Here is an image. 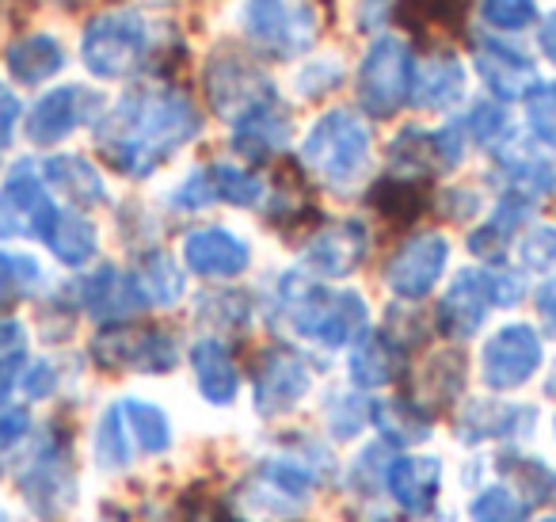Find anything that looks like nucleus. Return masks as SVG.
I'll list each match as a JSON object with an SVG mask.
<instances>
[{"instance_id": "1", "label": "nucleus", "mask_w": 556, "mask_h": 522, "mask_svg": "<svg viewBox=\"0 0 556 522\" xmlns=\"http://www.w3.org/2000/svg\"><path fill=\"white\" fill-rule=\"evenodd\" d=\"M202 119L194 103L176 88H138L123 96L96 126V149L111 169L123 176H149L168 157H176L194 134Z\"/></svg>"}, {"instance_id": "2", "label": "nucleus", "mask_w": 556, "mask_h": 522, "mask_svg": "<svg viewBox=\"0 0 556 522\" xmlns=\"http://www.w3.org/2000/svg\"><path fill=\"white\" fill-rule=\"evenodd\" d=\"M278 298L290 324L305 339H317L325 347L351 344L366 328V301L355 290H328V286L287 275L278 283Z\"/></svg>"}, {"instance_id": "3", "label": "nucleus", "mask_w": 556, "mask_h": 522, "mask_svg": "<svg viewBox=\"0 0 556 522\" xmlns=\"http://www.w3.org/2000/svg\"><path fill=\"white\" fill-rule=\"evenodd\" d=\"M302 161L328 187H351L370 164V126L355 111H325L302 141Z\"/></svg>"}, {"instance_id": "4", "label": "nucleus", "mask_w": 556, "mask_h": 522, "mask_svg": "<svg viewBox=\"0 0 556 522\" xmlns=\"http://www.w3.org/2000/svg\"><path fill=\"white\" fill-rule=\"evenodd\" d=\"M202 80H206L210 108L222 119H229V123H244L248 115L278 103V92L267 73H263L252 58H244L232 47H222L210 54Z\"/></svg>"}, {"instance_id": "5", "label": "nucleus", "mask_w": 556, "mask_h": 522, "mask_svg": "<svg viewBox=\"0 0 556 522\" xmlns=\"http://www.w3.org/2000/svg\"><path fill=\"white\" fill-rule=\"evenodd\" d=\"M522 298V283L507 271L469 268L450 283V290L439 301V328L450 339H469L484 324L492 306H515Z\"/></svg>"}, {"instance_id": "6", "label": "nucleus", "mask_w": 556, "mask_h": 522, "mask_svg": "<svg viewBox=\"0 0 556 522\" xmlns=\"http://www.w3.org/2000/svg\"><path fill=\"white\" fill-rule=\"evenodd\" d=\"M80 58H85L88 73L100 80H118L141 70L149 58V27L138 12H108L96 16L85 27L80 39Z\"/></svg>"}, {"instance_id": "7", "label": "nucleus", "mask_w": 556, "mask_h": 522, "mask_svg": "<svg viewBox=\"0 0 556 522\" xmlns=\"http://www.w3.org/2000/svg\"><path fill=\"white\" fill-rule=\"evenodd\" d=\"M244 32L275 58H294L320 39V20L313 0H248Z\"/></svg>"}, {"instance_id": "8", "label": "nucleus", "mask_w": 556, "mask_h": 522, "mask_svg": "<svg viewBox=\"0 0 556 522\" xmlns=\"http://www.w3.org/2000/svg\"><path fill=\"white\" fill-rule=\"evenodd\" d=\"M96 366L123 374V370H141V374H168L179 362V347L168 332L141 328V324H108L92 339Z\"/></svg>"}, {"instance_id": "9", "label": "nucleus", "mask_w": 556, "mask_h": 522, "mask_svg": "<svg viewBox=\"0 0 556 522\" xmlns=\"http://www.w3.org/2000/svg\"><path fill=\"white\" fill-rule=\"evenodd\" d=\"M412 50L401 39L386 35L366 50L358 65V100L374 119H389L401 111L404 100H412Z\"/></svg>"}, {"instance_id": "10", "label": "nucleus", "mask_w": 556, "mask_h": 522, "mask_svg": "<svg viewBox=\"0 0 556 522\" xmlns=\"http://www.w3.org/2000/svg\"><path fill=\"white\" fill-rule=\"evenodd\" d=\"M58 214L54 199L47 195V187L31 176L27 169H16L4 187H0V237H50Z\"/></svg>"}, {"instance_id": "11", "label": "nucleus", "mask_w": 556, "mask_h": 522, "mask_svg": "<svg viewBox=\"0 0 556 522\" xmlns=\"http://www.w3.org/2000/svg\"><path fill=\"white\" fill-rule=\"evenodd\" d=\"M450 260V245L442 233H419V237L404 240L396 248V256L386 268V286L396 294V298L419 301L431 294V286L442 278Z\"/></svg>"}, {"instance_id": "12", "label": "nucleus", "mask_w": 556, "mask_h": 522, "mask_svg": "<svg viewBox=\"0 0 556 522\" xmlns=\"http://www.w3.org/2000/svg\"><path fill=\"white\" fill-rule=\"evenodd\" d=\"M484 382L492 389H518L541 366V339L530 324H507L484 344Z\"/></svg>"}, {"instance_id": "13", "label": "nucleus", "mask_w": 556, "mask_h": 522, "mask_svg": "<svg viewBox=\"0 0 556 522\" xmlns=\"http://www.w3.org/2000/svg\"><path fill=\"white\" fill-rule=\"evenodd\" d=\"M96 111H100V96L88 92V88H80V85L54 88V92L42 96L31 108V115H27V138H31L35 146H54L65 134L77 130L80 123L96 119Z\"/></svg>"}, {"instance_id": "14", "label": "nucleus", "mask_w": 556, "mask_h": 522, "mask_svg": "<svg viewBox=\"0 0 556 522\" xmlns=\"http://www.w3.org/2000/svg\"><path fill=\"white\" fill-rule=\"evenodd\" d=\"M263 199V179L252 172H240L232 164H214V169H202L172 195L179 210H199L210 202H232V207H255Z\"/></svg>"}, {"instance_id": "15", "label": "nucleus", "mask_w": 556, "mask_h": 522, "mask_svg": "<svg viewBox=\"0 0 556 522\" xmlns=\"http://www.w3.org/2000/svg\"><path fill=\"white\" fill-rule=\"evenodd\" d=\"M313 377L309 366L302 362V355L287 351V347H278L263 359L260 374H255V408L263 415H278V412H290L298 400L309 393Z\"/></svg>"}, {"instance_id": "16", "label": "nucleus", "mask_w": 556, "mask_h": 522, "mask_svg": "<svg viewBox=\"0 0 556 522\" xmlns=\"http://www.w3.org/2000/svg\"><path fill=\"white\" fill-rule=\"evenodd\" d=\"M366 248H370V233L363 222H340L332 229H320L317 237L305 245L302 263L305 271L320 278H343L363 263Z\"/></svg>"}, {"instance_id": "17", "label": "nucleus", "mask_w": 556, "mask_h": 522, "mask_svg": "<svg viewBox=\"0 0 556 522\" xmlns=\"http://www.w3.org/2000/svg\"><path fill=\"white\" fill-rule=\"evenodd\" d=\"M184 263L202 278H237L248 271L252 252L248 245L229 229H194L184 240Z\"/></svg>"}, {"instance_id": "18", "label": "nucleus", "mask_w": 556, "mask_h": 522, "mask_svg": "<svg viewBox=\"0 0 556 522\" xmlns=\"http://www.w3.org/2000/svg\"><path fill=\"white\" fill-rule=\"evenodd\" d=\"M477 70L500 100H522L538 88L533 62L507 42H477Z\"/></svg>"}, {"instance_id": "19", "label": "nucleus", "mask_w": 556, "mask_h": 522, "mask_svg": "<svg viewBox=\"0 0 556 522\" xmlns=\"http://www.w3.org/2000/svg\"><path fill=\"white\" fill-rule=\"evenodd\" d=\"M80 301L85 309L103 324H123L130 313H138L146 301H141L138 286H134V275H123L115 268H100L96 275H88L80 283Z\"/></svg>"}, {"instance_id": "20", "label": "nucleus", "mask_w": 556, "mask_h": 522, "mask_svg": "<svg viewBox=\"0 0 556 522\" xmlns=\"http://www.w3.org/2000/svg\"><path fill=\"white\" fill-rule=\"evenodd\" d=\"M294 134V119L282 103H270V108L248 115L244 123H237V134H232V146H237L240 157L248 161H267V157L282 153V146Z\"/></svg>"}, {"instance_id": "21", "label": "nucleus", "mask_w": 556, "mask_h": 522, "mask_svg": "<svg viewBox=\"0 0 556 522\" xmlns=\"http://www.w3.org/2000/svg\"><path fill=\"white\" fill-rule=\"evenodd\" d=\"M442 481V465L434 458H396L389 465V492H393L396 507L408 514H427L434 507Z\"/></svg>"}, {"instance_id": "22", "label": "nucleus", "mask_w": 556, "mask_h": 522, "mask_svg": "<svg viewBox=\"0 0 556 522\" xmlns=\"http://www.w3.org/2000/svg\"><path fill=\"white\" fill-rule=\"evenodd\" d=\"M465 92V70L457 58L450 54H431L424 65L412 70V103L427 111L454 108Z\"/></svg>"}, {"instance_id": "23", "label": "nucleus", "mask_w": 556, "mask_h": 522, "mask_svg": "<svg viewBox=\"0 0 556 522\" xmlns=\"http://www.w3.org/2000/svg\"><path fill=\"white\" fill-rule=\"evenodd\" d=\"M191 370H194V382H199L202 397L210 405H232L240 393V374H237V362H232L229 347L222 339H199L191 347Z\"/></svg>"}, {"instance_id": "24", "label": "nucleus", "mask_w": 556, "mask_h": 522, "mask_svg": "<svg viewBox=\"0 0 556 522\" xmlns=\"http://www.w3.org/2000/svg\"><path fill=\"white\" fill-rule=\"evenodd\" d=\"M4 65L20 85H42L65 70V50L54 35H24L9 47Z\"/></svg>"}, {"instance_id": "25", "label": "nucleus", "mask_w": 556, "mask_h": 522, "mask_svg": "<svg viewBox=\"0 0 556 522\" xmlns=\"http://www.w3.org/2000/svg\"><path fill=\"white\" fill-rule=\"evenodd\" d=\"M401 362H404L401 347L386 332H366L355 351H351V377L363 389H381V385H389L401 374Z\"/></svg>"}, {"instance_id": "26", "label": "nucleus", "mask_w": 556, "mask_h": 522, "mask_svg": "<svg viewBox=\"0 0 556 522\" xmlns=\"http://www.w3.org/2000/svg\"><path fill=\"white\" fill-rule=\"evenodd\" d=\"M500 164L510 179V191L522 195V199H538V195L556 191V164L530 153L526 146H500Z\"/></svg>"}, {"instance_id": "27", "label": "nucleus", "mask_w": 556, "mask_h": 522, "mask_svg": "<svg viewBox=\"0 0 556 522\" xmlns=\"http://www.w3.org/2000/svg\"><path fill=\"white\" fill-rule=\"evenodd\" d=\"M370 207L378 210L381 217H389V222L408 225L427 210V187L419 176H386L374 184Z\"/></svg>"}, {"instance_id": "28", "label": "nucleus", "mask_w": 556, "mask_h": 522, "mask_svg": "<svg viewBox=\"0 0 556 522\" xmlns=\"http://www.w3.org/2000/svg\"><path fill=\"white\" fill-rule=\"evenodd\" d=\"M42 172H47L50 184H54L58 191H65V199H73L77 207H96V202L108 199L100 172H96L85 157H50V161L42 164Z\"/></svg>"}, {"instance_id": "29", "label": "nucleus", "mask_w": 556, "mask_h": 522, "mask_svg": "<svg viewBox=\"0 0 556 522\" xmlns=\"http://www.w3.org/2000/svg\"><path fill=\"white\" fill-rule=\"evenodd\" d=\"M526 214H530V199H522V195H507V199L495 207L492 222L480 225V229L469 237V252L484 256V260H500V256L507 252L515 229L526 222Z\"/></svg>"}, {"instance_id": "30", "label": "nucleus", "mask_w": 556, "mask_h": 522, "mask_svg": "<svg viewBox=\"0 0 556 522\" xmlns=\"http://www.w3.org/2000/svg\"><path fill=\"white\" fill-rule=\"evenodd\" d=\"M465 385V355L462 351H442L427 362L424 382H419V397L412 405H419L427 412L431 405H450Z\"/></svg>"}, {"instance_id": "31", "label": "nucleus", "mask_w": 556, "mask_h": 522, "mask_svg": "<svg viewBox=\"0 0 556 522\" xmlns=\"http://www.w3.org/2000/svg\"><path fill=\"white\" fill-rule=\"evenodd\" d=\"M47 245L62 263L80 268V263H88L96 256V225L88 222V217L62 210V214H58V222H54V229H50Z\"/></svg>"}, {"instance_id": "32", "label": "nucleus", "mask_w": 556, "mask_h": 522, "mask_svg": "<svg viewBox=\"0 0 556 522\" xmlns=\"http://www.w3.org/2000/svg\"><path fill=\"white\" fill-rule=\"evenodd\" d=\"M134 286H138L146 306H172L184 294V275L164 252H149L141 268L134 271Z\"/></svg>"}, {"instance_id": "33", "label": "nucleus", "mask_w": 556, "mask_h": 522, "mask_svg": "<svg viewBox=\"0 0 556 522\" xmlns=\"http://www.w3.org/2000/svg\"><path fill=\"white\" fill-rule=\"evenodd\" d=\"M118 412H123V423L134 435V443L146 453H164L172 446V423L156 405H146V400H118Z\"/></svg>"}, {"instance_id": "34", "label": "nucleus", "mask_w": 556, "mask_h": 522, "mask_svg": "<svg viewBox=\"0 0 556 522\" xmlns=\"http://www.w3.org/2000/svg\"><path fill=\"white\" fill-rule=\"evenodd\" d=\"M370 420L393 443H424L431 435V415L419 405H412V400H386V405L374 408Z\"/></svg>"}, {"instance_id": "35", "label": "nucleus", "mask_w": 556, "mask_h": 522, "mask_svg": "<svg viewBox=\"0 0 556 522\" xmlns=\"http://www.w3.org/2000/svg\"><path fill=\"white\" fill-rule=\"evenodd\" d=\"M465 16V0H404L401 20L408 27H434V32H454Z\"/></svg>"}, {"instance_id": "36", "label": "nucleus", "mask_w": 556, "mask_h": 522, "mask_svg": "<svg viewBox=\"0 0 556 522\" xmlns=\"http://www.w3.org/2000/svg\"><path fill=\"white\" fill-rule=\"evenodd\" d=\"M92 446H96V461H100L103 469H123L126 461H130V443H126V423H123L118 405L103 412Z\"/></svg>"}, {"instance_id": "37", "label": "nucleus", "mask_w": 556, "mask_h": 522, "mask_svg": "<svg viewBox=\"0 0 556 522\" xmlns=\"http://www.w3.org/2000/svg\"><path fill=\"white\" fill-rule=\"evenodd\" d=\"M530 507L510 488H484L472 499V519L477 522H526Z\"/></svg>"}, {"instance_id": "38", "label": "nucleus", "mask_w": 556, "mask_h": 522, "mask_svg": "<svg viewBox=\"0 0 556 522\" xmlns=\"http://www.w3.org/2000/svg\"><path fill=\"white\" fill-rule=\"evenodd\" d=\"M39 283V263L31 256L16 252H0V306L4 301H16L20 294H27Z\"/></svg>"}, {"instance_id": "39", "label": "nucleus", "mask_w": 556, "mask_h": 522, "mask_svg": "<svg viewBox=\"0 0 556 522\" xmlns=\"http://www.w3.org/2000/svg\"><path fill=\"white\" fill-rule=\"evenodd\" d=\"M480 16L500 32H522L538 20V4L533 0H480Z\"/></svg>"}, {"instance_id": "40", "label": "nucleus", "mask_w": 556, "mask_h": 522, "mask_svg": "<svg viewBox=\"0 0 556 522\" xmlns=\"http://www.w3.org/2000/svg\"><path fill=\"white\" fill-rule=\"evenodd\" d=\"M518 420V412H510V408L503 405H477L469 415H465L462 423V435L469 438V443H480V438H495V435H507L510 423Z\"/></svg>"}, {"instance_id": "41", "label": "nucleus", "mask_w": 556, "mask_h": 522, "mask_svg": "<svg viewBox=\"0 0 556 522\" xmlns=\"http://www.w3.org/2000/svg\"><path fill=\"white\" fill-rule=\"evenodd\" d=\"M526 123L541 141L556 146V85H538L526 96Z\"/></svg>"}, {"instance_id": "42", "label": "nucleus", "mask_w": 556, "mask_h": 522, "mask_svg": "<svg viewBox=\"0 0 556 522\" xmlns=\"http://www.w3.org/2000/svg\"><path fill=\"white\" fill-rule=\"evenodd\" d=\"M370 415H374V408L363 405L358 397H340V400H332L328 423H332L336 438H351V435H358V431H363V423L370 420Z\"/></svg>"}, {"instance_id": "43", "label": "nucleus", "mask_w": 556, "mask_h": 522, "mask_svg": "<svg viewBox=\"0 0 556 522\" xmlns=\"http://www.w3.org/2000/svg\"><path fill=\"white\" fill-rule=\"evenodd\" d=\"M469 134L477 141H484V146H495V141H503V130H507V115H503V108H492V103H480L477 111L469 115Z\"/></svg>"}, {"instance_id": "44", "label": "nucleus", "mask_w": 556, "mask_h": 522, "mask_svg": "<svg viewBox=\"0 0 556 522\" xmlns=\"http://www.w3.org/2000/svg\"><path fill=\"white\" fill-rule=\"evenodd\" d=\"M522 263L526 268H548V263H556V229H533L522 240Z\"/></svg>"}, {"instance_id": "45", "label": "nucleus", "mask_w": 556, "mask_h": 522, "mask_svg": "<svg viewBox=\"0 0 556 522\" xmlns=\"http://www.w3.org/2000/svg\"><path fill=\"white\" fill-rule=\"evenodd\" d=\"M27 427H31V415H27L24 408H12V412L0 415V450L16 446L20 438L27 435Z\"/></svg>"}, {"instance_id": "46", "label": "nucleus", "mask_w": 556, "mask_h": 522, "mask_svg": "<svg viewBox=\"0 0 556 522\" xmlns=\"http://www.w3.org/2000/svg\"><path fill=\"white\" fill-rule=\"evenodd\" d=\"M442 202H450V207H442V210H446V217H454V222L472 217V214H477V207H480V199L472 191H446V195H442Z\"/></svg>"}, {"instance_id": "47", "label": "nucleus", "mask_w": 556, "mask_h": 522, "mask_svg": "<svg viewBox=\"0 0 556 522\" xmlns=\"http://www.w3.org/2000/svg\"><path fill=\"white\" fill-rule=\"evenodd\" d=\"M16 119H20V100L12 92H4V88H0V149H4L12 141Z\"/></svg>"}, {"instance_id": "48", "label": "nucleus", "mask_w": 556, "mask_h": 522, "mask_svg": "<svg viewBox=\"0 0 556 522\" xmlns=\"http://www.w3.org/2000/svg\"><path fill=\"white\" fill-rule=\"evenodd\" d=\"M54 366H50V362H35L31 366V374L24 377V389L31 393V397H47L50 389H54Z\"/></svg>"}, {"instance_id": "49", "label": "nucleus", "mask_w": 556, "mask_h": 522, "mask_svg": "<svg viewBox=\"0 0 556 522\" xmlns=\"http://www.w3.org/2000/svg\"><path fill=\"white\" fill-rule=\"evenodd\" d=\"M20 370H24V355L12 351V355H0V400L9 397L12 385H16Z\"/></svg>"}, {"instance_id": "50", "label": "nucleus", "mask_w": 556, "mask_h": 522, "mask_svg": "<svg viewBox=\"0 0 556 522\" xmlns=\"http://www.w3.org/2000/svg\"><path fill=\"white\" fill-rule=\"evenodd\" d=\"M538 39H541V50H545V58L556 65V12H553V16H545V24H541Z\"/></svg>"}, {"instance_id": "51", "label": "nucleus", "mask_w": 556, "mask_h": 522, "mask_svg": "<svg viewBox=\"0 0 556 522\" xmlns=\"http://www.w3.org/2000/svg\"><path fill=\"white\" fill-rule=\"evenodd\" d=\"M538 306L545 316H556V278H548V283L538 290Z\"/></svg>"}, {"instance_id": "52", "label": "nucleus", "mask_w": 556, "mask_h": 522, "mask_svg": "<svg viewBox=\"0 0 556 522\" xmlns=\"http://www.w3.org/2000/svg\"><path fill=\"white\" fill-rule=\"evenodd\" d=\"M20 339H24V328H20L16 321H0V351H4V347H16Z\"/></svg>"}, {"instance_id": "53", "label": "nucleus", "mask_w": 556, "mask_h": 522, "mask_svg": "<svg viewBox=\"0 0 556 522\" xmlns=\"http://www.w3.org/2000/svg\"><path fill=\"white\" fill-rule=\"evenodd\" d=\"M214 522H240V519H237V514H232V511H229V507H217Z\"/></svg>"}, {"instance_id": "54", "label": "nucleus", "mask_w": 556, "mask_h": 522, "mask_svg": "<svg viewBox=\"0 0 556 522\" xmlns=\"http://www.w3.org/2000/svg\"><path fill=\"white\" fill-rule=\"evenodd\" d=\"M548 393L556 397V370H553V377H548Z\"/></svg>"}, {"instance_id": "55", "label": "nucleus", "mask_w": 556, "mask_h": 522, "mask_svg": "<svg viewBox=\"0 0 556 522\" xmlns=\"http://www.w3.org/2000/svg\"><path fill=\"white\" fill-rule=\"evenodd\" d=\"M545 522H556V519H545Z\"/></svg>"}]
</instances>
